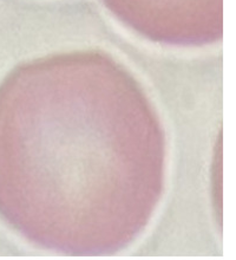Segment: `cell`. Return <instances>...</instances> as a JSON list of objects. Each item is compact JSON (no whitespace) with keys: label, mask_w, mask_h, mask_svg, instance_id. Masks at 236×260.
I'll use <instances>...</instances> for the list:
<instances>
[{"label":"cell","mask_w":236,"mask_h":260,"mask_svg":"<svg viewBox=\"0 0 236 260\" xmlns=\"http://www.w3.org/2000/svg\"><path fill=\"white\" fill-rule=\"evenodd\" d=\"M140 35L169 45L199 46L222 37V0H104Z\"/></svg>","instance_id":"7a4b0ae2"},{"label":"cell","mask_w":236,"mask_h":260,"mask_svg":"<svg viewBox=\"0 0 236 260\" xmlns=\"http://www.w3.org/2000/svg\"><path fill=\"white\" fill-rule=\"evenodd\" d=\"M164 158L154 106L107 53L37 58L0 85V216L38 246L125 248L161 199Z\"/></svg>","instance_id":"6da1fadb"}]
</instances>
